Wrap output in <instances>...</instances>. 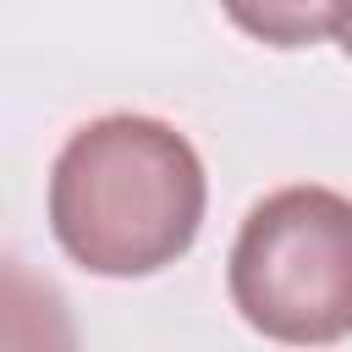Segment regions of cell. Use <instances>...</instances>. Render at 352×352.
I'll use <instances>...</instances> for the list:
<instances>
[{"mask_svg": "<svg viewBox=\"0 0 352 352\" xmlns=\"http://www.w3.org/2000/svg\"><path fill=\"white\" fill-rule=\"evenodd\" d=\"M236 314L286 346L352 336V198L330 187H280L248 209L231 248Z\"/></svg>", "mask_w": 352, "mask_h": 352, "instance_id": "cell-2", "label": "cell"}, {"mask_svg": "<svg viewBox=\"0 0 352 352\" xmlns=\"http://www.w3.org/2000/svg\"><path fill=\"white\" fill-rule=\"evenodd\" d=\"M209 182L198 148L154 116H99L50 165V231L88 275H154L204 226Z\"/></svg>", "mask_w": 352, "mask_h": 352, "instance_id": "cell-1", "label": "cell"}, {"mask_svg": "<svg viewBox=\"0 0 352 352\" xmlns=\"http://www.w3.org/2000/svg\"><path fill=\"white\" fill-rule=\"evenodd\" d=\"M336 38H341V50L352 55V0L341 6V22H336Z\"/></svg>", "mask_w": 352, "mask_h": 352, "instance_id": "cell-4", "label": "cell"}, {"mask_svg": "<svg viewBox=\"0 0 352 352\" xmlns=\"http://www.w3.org/2000/svg\"><path fill=\"white\" fill-rule=\"evenodd\" d=\"M346 0H220V11L258 44L275 50H302L319 44L324 33H336Z\"/></svg>", "mask_w": 352, "mask_h": 352, "instance_id": "cell-3", "label": "cell"}]
</instances>
